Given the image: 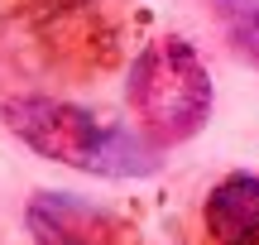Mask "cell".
Wrapping results in <instances>:
<instances>
[{"label":"cell","instance_id":"1","mask_svg":"<svg viewBox=\"0 0 259 245\" xmlns=\"http://www.w3.org/2000/svg\"><path fill=\"white\" fill-rule=\"evenodd\" d=\"M0 115L34 154L67 169L101 173V178H144L158 169V154L139 135L92 115L87 106L58 101V96H15L0 106Z\"/></svg>","mask_w":259,"mask_h":245},{"label":"cell","instance_id":"2","mask_svg":"<svg viewBox=\"0 0 259 245\" xmlns=\"http://www.w3.org/2000/svg\"><path fill=\"white\" fill-rule=\"evenodd\" d=\"M130 111L154 144H183L211 115V72L183 38H158L130 63Z\"/></svg>","mask_w":259,"mask_h":245},{"label":"cell","instance_id":"3","mask_svg":"<svg viewBox=\"0 0 259 245\" xmlns=\"http://www.w3.org/2000/svg\"><path fill=\"white\" fill-rule=\"evenodd\" d=\"M34 245H154L130 217L77 192H38L24 212Z\"/></svg>","mask_w":259,"mask_h":245},{"label":"cell","instance_id":"4","mask_svg":"<svg viewBox=\"0 0 259 245\" xmlns=\"http://www.w3.org/2000/svg\"><path fill=\"white\" fill-rule=\"evenodd\" d=\"M202 245H259V178L231 173L202 202Z\"/></svg>","mask_w":259,"mask_h":245},{"label":"cell","instance_id":"5","mask_svg":"<svg viewBox=\"0 0 259 245\" xmlns=\"http://www.w3.org/2000/svg\"><path fill=\"white\" fill-rule=\"evenodd\" d=\"M211 10L226 24V34L259 63V0H211Z\"/></svg>","mask_w":259,"mask_h":245}]
</instances>
